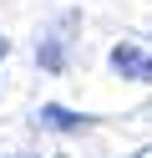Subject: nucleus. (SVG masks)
I'll use <instances>...</instances> for the list:
<instances>
[{"instance_id":"obj_3","label":"nucleus","mask_w":152,"mask_h":158,"mask_svg":"<svg viewBox=\"0 0 152 158\" xmlns=\"http://www.w3.org/2000/svg\"><path fill=\"white\" fill-rule=\"evenodd\" d=\"M41 66L46 72H61V41H41Z\"/></svg>"},{"instance_id":"obj_5","label":"nucleus","mask_w":152,"mask_h":158,"mask_svg":"<svg viewBox=\"0 0 152 158\" xmlns=\"http://www.w3.org/2000/svg\"><path fill=\"white\" fill-rule=\"evenodd\" d=\"M137 158H152V148H142V153H137Z\"/></svg>"},{"instance_id":"obj_4","label":"nucleus","mask_w":152,"mask_h":158,"mask_svg":"<svg viewBox=\"0 0 152 158\" xmlns=\"http://www.w3.org/2000/svg\"><path fill=\"white\" fill-rule=\"evenodd\" d=\"M142 82H152V61H147V77H142Z\"/></svg>"},{"instance_id":"obj_1","label":"nucleus","mask_w":152,"mask_h":158,"mask_svg":"<svg viewBox=\"0 0 152 158\" xmlns=\"http://www.w3.org/2000/svg\"><path fill=\"white\" fill-rule=\"evenodd\" d=\"M36 123H41V127H51V133H71V127H86L91 117H86V112H71V107H56V102H41Z\"/></svg>"},{"instance_id":"obj_2","label":"nucleus","mask_w":152,"mask_h":158,"mask_svg":"<svg viewBox=\"0 0 152 158\" xmlns=\"http://www.w3.org/2000/svg\"><path fill=\"white\" fill-rule=\"evenodd\" d=\"M107 61H111V72H122V77H147V56H142L137 46H127V41H122V46H111V56H107Z\"/></svg>"}]
</instances>
